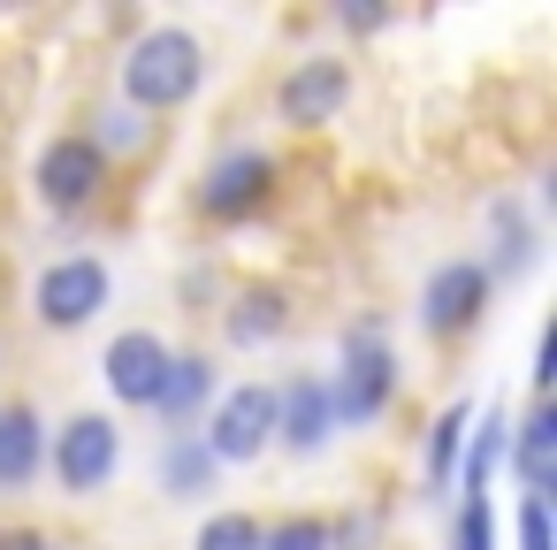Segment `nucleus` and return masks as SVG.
Here are the masks:
<instances>
[{
  "label": "nucleus",
  "instance_id": "obj_9",
  "mask_svg": "<svg viewBox=\"0 0 557 550\" xmlns=\"http://www.w3.org/2000/svg\"><path fill=\"white\" fill-rule=\"evenodd\" d=\"M344 100H351V70H344L336 54H306V62H290V77L275 85V115H283L290 131L336 123Z\"/></svg>",
  "mask_w": 557,
  "mask_h": 550
},
{
  "label": "nucleus",
  "instance_id": "obj_12",
  "mask_svg": "<svg viewBox=\"0 0 557 550\" xmlns=\"http://www.w3.org/2000/svg\"><path fill=\"white\" fill-rule=\"evenodd\" d=\"M214 398H222L214 352H169V375H161V398H153V413L169 420V436H199V420H207Z\"/></svg>",
  "mask_w": 557,
  "mask_h": 550
},
{
  "label": "nucleus",
  "instance_id": "obj_11",
  "mask_svg": "<svg viewBox=\"0 0 557 550\" xmlns=\"http://www.w3.org/2000/svg\"><path fill=\"white\" fill-rule=\"evenodd\" d=\"M336 443V413H329V382L321 375H290L275 382V451L290 459H313Z\"/></svg>",
  "mask_w": 557,
  "mask_h": 550
},
{
  "label": "nucleus",
  "instance_id": "obj_8",
  "mask_svg": "<svg viewBox=\"0 0 557 550\" xmlns=\"http://www.w3.org/2000/svg\"><path fill=\"white\" fill-rule=\"evenodd\" d=\"M488 298H496V283L481 276V260H435V276L420 283V329H428L435 344L473 337L481 314H488Z\"/></svg>",
  "mask_w": 557,
  "mask_h": 550
},
{
  "label": "nucleus",
  "instance_id": "obj_13",
  "mask_svg": "<svg viewBox=\"0 0 557 550\" xmlns=\"http://www.w3.org/2000/svg\"><path fill=\"white\" fill-rule=\"evenodd\" d=\"M488 260H481V276L488 283H519L534 260H542V230H534V215H527V199L519 192H496L488 199Z\"/></svg>",
  "mask_w": 557,
  "mask_h": 550
},
{
  "label": "nucleus",
  "instance_id": "obj_2",
  "mask_svg": "<svg viewBox=\"0 0 557 550\" xmlns=\"http://www.w3.org/2000/svg\"><path fill=\"white\" fill-rule=\"evenodd\" d=\"M397 375H405V367H397L389 329H382V321H351L344 344H336V367L321 375L336 428H374V420L389 413V398H397Z\"/></svg>",
  "mask_w": 557,
  "mask_h": 550
},
{
  "label": "nucleus",
  "instance_id": "obj_23",
  "mask_svg": "<svg viewBox=\"0 0 557 550\" xmlns=\"http://www.w3.org/2000/svg\"><path fill=\"white\" fill-rule=\"evenodd\" d=\"M260 550H336V542H329V520H313V512H290V520L260 527Z\"/></svg>",
  "mask_w": 557,
  "mask_h": 550
},
{
  "label": "nucleus",
  "instance_id": "obj_5",
  "mask_svg": "<svg viewBox=\"0 0 557 550\" xmlns=\"http://www.w3.org/2000/svg\"><path fill=\"white\" fill-rule=\"evenodd\" d=\"M199 443L214 451V466H252L260 451H275V382H230L207 405Z\"/></svg>",
  "mask_w": 557,
  "mask_h": 550
},
{
  "label": "nucleus",
  "instance_id": "obj_18",
  "mask_svg": "<svg viewBox=\"0 0 557 550\" xmlns=\"http://www.w3.org/2000/svg\"><path fill=\"white\" fill-rule=\"evenodd\" d=\"M466 428H473V405H466V398H458V405H443V413L428 420V436H420V481H428V497H443V489L458 481Z\"/></svg>",
  "mask_w": 557,
  "mask_h": 550
},
{
  "label": "nucleus",
  "instance_id": "obj_15",
  "mask_svg": "<svg viewBox=\"0 0 557 550\" xmlns=\"http://www.w3.org/2000/svg\"><path fill=\"white\" fill-rule=\"evenodd\" d=\"M47 474V420L39 405H0V497H24Z\"/></svg>",
  "mask_w": 557,
  "mask_h": 550
},
{
  "label": "nucleus",
  "instance_id": "obj_25",
  "mask_svg": "<svg viewBox=\"0 0 557 550\" xmlns=\"http://www.w3.org/2000/svg\"><path fill=\"white\" fill-rule=\"evenodd\" d=\"M336 24H344V32H382L389 16H382V9H367V0H344V9H336Z\"/></svg>",
  "mask_w": 557,
  "mask_h": 550
},
{
  "label": "nucleus",
  "instance_id": "obj_6",
  "mask_svg": "<svg viewBox=\"0 0 557 550\" xmlns=\"http://www.w3.org/2000/svg\"><path fill=\"white\" fill-rule=\"evenodd\" d=\"M268 199H275V154L268 146H222L191 192V207L207 222H252Z\"/></svg>",
  "mask_w": 557,
  "mask_h": 550
},
{
  "label": "nucleus",
  "instance_id": "obj_4",
  "mask_svg": "<svg viewBox=\"0 0 557 550\" xmlns=\"http://www.w3.org/2000/svg\"><path fill=\"white\" fill-rule=\"evenodd\" d=\"M108 306H115V268H108L100 253H62V260H47L39 283H32L39 329H85V321H100Z\"/></svg>",
  "mask_w": 557,
  "mask_h": 550
},
{
  "label": "nucleus",
  "instance_id": "obj_14",
  "mask_svg": "<svg viewBox=\"0 0 557 550\" xmlns=\"http://www.w3.org/2000/svg\"><path fill=\"white\" fill-rule=\"evenodd\" d=\"M504 466L519 474V497H549V489H557V405H549V398H534L527 420H511Z\"/></svg>",
  "mask_w": 557,
  "mask_h": 550
},
{
  "label": "nucleus",
  "instance_id": "obj_10",
  "mask_svg": "<svg viewBox=\"0 0 557 550\" xmlns=\"http://www.w3.org/2000/svg\"><path fill=\"white\" fill-rule=\"evenodd\" d=\"M161 375H169V344H161L153 329H123V337L108 344V359H100L108 398H115V405H131V413H153Z\"/></svg>",
  "mask_w": 557,
  "mask_h": 550
},
{
  "label": "nucleus",
  "instance_id": "obj_1",
  "mask_svg": "<svg viewBox=\"0 0 557 550\" xmlns=\"http://www.w3.org/2000/svg\"><path fill=\"white\" fill-rule=\"evenodd\" d=\"M199 85H207V47H199V32H184V24H146V32L123 47V62H115V93H123L131 115H169V108H184Z\"/></svg>",
  "mask_w": 557,
  "mask_h": 550
},
{
  "label": "nucleus",
  "instance_id": "obj_24",
  "mask_svg": "<svg viewBox=\"0 0 557 550\" xmlns=\"http://www.w3.org/2000/svg\"><path fill=\"white\" fill-rule=\"evenodd\" d=\"M511 535H519V550H557V520H549V497H519V512H511Z\"/></svg>",
  "mask_w": 557,
  "mask_h": 550
},
{
  "label": "nucleus",
  "instance_id": "obj_19",
  "mask_svg": "<svg viewBox=\"0 0 557 550\" xmlns=\"http://www.w3.org/2000/svg\"><path fill=\"white\" fill-rule=\"evenodd\" d=\"M153 474H161V497H176V504H199V497H214V481H222V466H214V451H207L199 436H169Z\"/></svg>",
  "mask_w": 557,
  "mask_h": 550
},
{
  "label": "nucleus",
  "instance_id": "obj_3",
  "mask_svg": "<svg viewBox=\"0 0 557 550\" xmlns=\"http://www.w3.org/2000/svg\"><path fill=\"white\" fill-rule=\"evenodd\" d=\"M123 466V428L115 413H70L62 428H47V474L62 497H100Z\"/></svg>",
  "mask_w": 557,
  "mask_h": 550
},
{
  "label": "nucleus",
  "instance_id": "obj_22",
  "mask_svg": "<svg viewBox=\"0 0 557 550\" xmlns=\"http://www.w3.org/2000/svg\"><path fill=\"white\" fill-rule=\"evenodd\" d=\"M450 550H496V504H488V497H458V512H450Z\"/></svg>",
  "mask_w": 557,
  "mask_h": 550
},
{
  "label": "nucleus",
  "instance_id": "obj_17",
  "mask_svg": "<svg viewBox=\"0 0 557 550\" xmlns=\"http://www.w3.org/2000/svg\"><path fill=\"white\" fill-rule=\"evenodd\" d=\"M290 329V298L275 291V283H245L230 306H222V337L237 344V352H252V344H275Z\"/></svg>",
  "mask_w": 557,
  "mask_h": 550
},
{
  "label": "nucleus",
  "instance_id": "obj_21",
  "mask_svg": "<svg viewBox=\"0 0 557 550\" xmlns=\"http://www.w3.org/2000/svg\"><path fill=\"white\" fill-rule=\"evenodd\" d=\"M260 527H268V520H252V512H214V520L191 535V550H260Z\"/></svg>",
  "mask_w": 557,
  "mask_h": 550
},
{
  "label": "nucleus",
  "instance_id": "obj_26",
  "mask_svg": "<svg viewBox=\"0 0 557 550\" xmlns=\"http://www.w3.org/2000/svg\"><path fill=\"white\" fill-rule=\"evenodd\" d=\"M0 550H54L39 527H9V535H0Z\"/></svg>",
  "mask_w": 557,
  "mask_h": 550
},
{
  "label": "nucleus",
  "instance_id": "obj_20",
  "mask_svg": "<svg viewBox=\"0 0 557 550\" xmlns=\"http://www.w3.org/2000/svg\"><path fill=\"white\" fill-rule=\"evenodd\" d=\"M92 123H100V131H85V138H92L100 154H138V146H146V131H153V123H146V115H131L123 100H115V108H100Z\"/></svg>",
  "mask_w": 557,
  "mask_h": 550
},
{
  "label": "nucleus",
  "instance_id": "obj_16",
  "mask_svg": "<svg viewBox=\"0 0 557 550\" xmlns=\"http://www.w3.org/2000/svg\"><path fill=\"white\" fill-rule=\"evenodd\" d=\"M504 451H511V413L504 405H488V413H473V428H466V451H458V497H488V481L504 474Z\"/></svg>",
  "mask_w": 557,
  "mask_h": 550
},
{
  "label": "nucleus",
  "instance_id": "obj_7",
  "mask_svg": "<svg viewBox=\"0 0 557 550\" xmlns=\"http://www.w3.org/2000/svg\"><path fill=\"white\" fill-rule=\"evenodd\" d=\"M32 184H39V207H54V215H85V207L108 192V154H100L85 131H62V138L39 146Z\"/></svg>",
  "mask_w": 557,
  "mask_h": 550
}]
</instances>
